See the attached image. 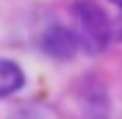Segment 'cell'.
<instances>
[{"label": "cell", "instance_id": "cell-1", "mask_svg": "<svg viewBox=\"0 0 122 119\" xmlns=\"http://www.w3.org/2000/svg\"><path fill=\"white\" fill-rule=\"evenodd\" d=\"M75 39L86 53H103L111 42V25L103 8L92 0H78L75 3Z\"/></svg>", "mask_w": 122, "mask_h": 119}, {"label": "cell", "instance_id": "cell-2", "mask_svg": "<svg viewBox=\"0 0 122 119\" xmlns=\"http://www.w3.org/2000/svg\"><path fill=\"white\" fill-rule=\"evenodd\" d=\"M42 50H45L47 55L58 58V61H67V58L75 55L78 39H75L72 30L61 28V25H53V28H47V33L42 36Z\"/></svg>", "mask_w": 122, "mask_h": 119}, {"label": "cell", "instance_id": "cell-3", "mask_svg": "<svg viewBox=\"0 0 122 119\" xmlns=\"http://www.w3.org/2000/svg\"><path fill=\"white\" fill-rule=\"evenodd\" d=\"M22 83H25V75L14 61H0V97L14 94Z\"/></svg>", "mask_w": 122, "mask_h": 119}, {"label": "cell", "instance_id": "cell-4", "mask_svg": "<svg viewBox=\"0 0 122 119\" xmlns=\"http://www.w3.org/2000/svg\"><path fill=\"white\" fill-rule=\"evenodd\" d=\"M117 39L122 42V17H119V22H117Z\"/></svg>", "mask_w": 122, "mask_h": 119}, {"label": "cell", "instance_id": "cell-5", "mask_svg": "<svg viewBox=\"0 0 122 119\" xmlns=\"http://www.w3.org/2000/svg\"><path fill=\"white\" fill-rule=\"evenodd\" d=\"M111 3H114V6H119V8H122V0H111Z\"/></svg>", "mask_w": 122, "mask_h": 119}]
</instances>
